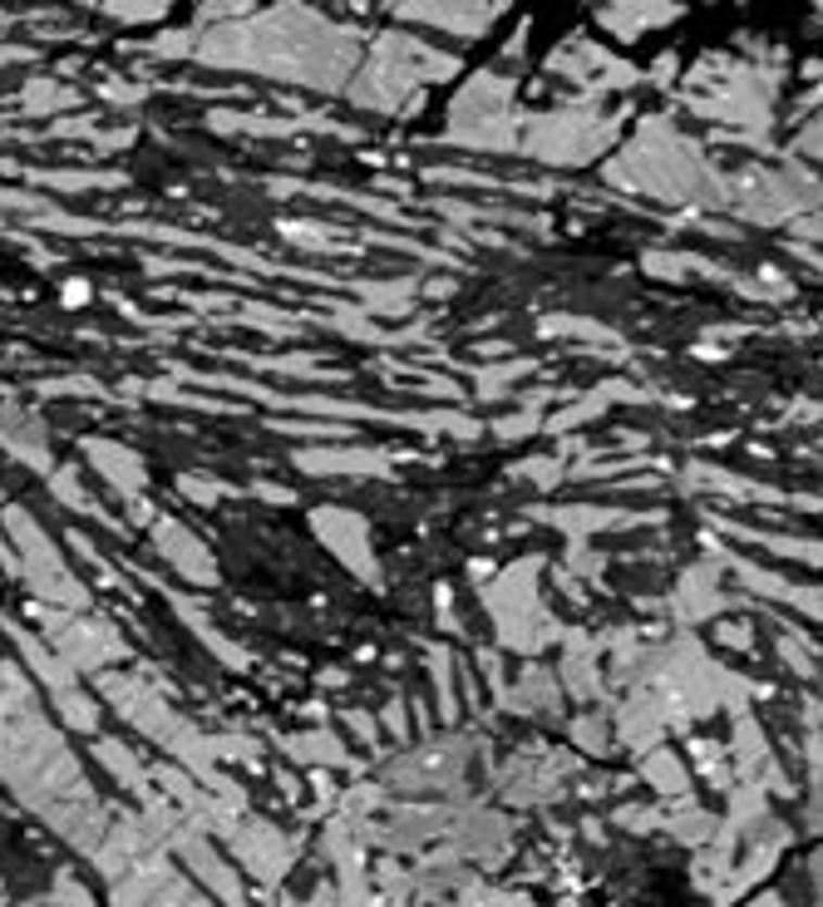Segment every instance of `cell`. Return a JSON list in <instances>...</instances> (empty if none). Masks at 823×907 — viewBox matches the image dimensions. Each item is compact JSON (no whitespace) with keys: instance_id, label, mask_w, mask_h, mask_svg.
<instances>
[{"instance_id":"cell-1","label":"cell","mask_w":823,"mask_h":907,"mask_svg":"<svg viewBox=\"0 0 823 907\" xmlns=\"http://www.w3.org/2000/svg\"><path fill=\"white\" fill-rule=\"evenodd\" d=\"M89 449H94V459L109 469V483H114V489H124L134 499V493H139V483H143V464L134 459V454H114L109 444H89Z\"/></svg>"}]
</instances>
